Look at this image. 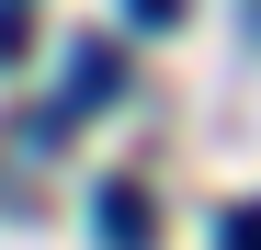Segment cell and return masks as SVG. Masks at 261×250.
Instances as JSON below:
<instances>
[{
    "mask_svg": "<svg viewBox=\"0 0 261 250\" xmlns=\"http://www.w3.org/2000/svg\"><path fill=\"white\" fill-rule=\"evenodd\" d=\"M182 12H193V0H125V23H137V34H170Z\"/></svg>",
    "mask_w": 261,
    "mask_h": 250,
    "instance_id": "3",
    "label": "cell"
},
{
    "mask_svg": "<svg viewBox=\"0 0 261 250\" xmlns=\"http://www.w3.org/2000/svg\"><path fill=\"white\" fill-rule=\"evenodd\" d=\"M91 228H102V250H148V239H159V205H148V182H102Z\"/></svg>",
    "mask_w": 261,
    "mask_h": 250,
    "instance_id": "1",
    "label": "cell"
},
{
    "mask_svg": "<svg viewBox=\"0 0 261 250\" xmlns=\"http://www.w3.org/2000/svg\"><path fill=\"white\" fill-rule=\"evenodd\" d=\"M34 46V23H23V0H0V57H23Z\"/></svg>",
    "mask_w": 261,
    "mask_h": 250,
    "instance_id": "4",
    "label": "cell"
},
{
    "mask_svg": "<svg viewBox=\"0 0 261 250\" xmlns=\"http://www.w3.org/2000/svg\"><path fill=\"white\" fill-rule=\"evenodd\" d=\"M102 91H114V46H68V103L91 114Z\"/></svg>",
    "mask_w": 261,
    "mask_h": 250,
    "instance_id": "2",
    "label": "cell"
},
{
    "mask_svg": "<svg viewBox=\"0 0 261 250\" xmlns=\"http://www.w3.org/2000/svg\"><path fill=\"white\" fill-rule=\"evenodd\" d=\"M227 250H261V205H239V216H227Z\"/></svg>",
    "mask_w": 261,
    "mask_h": 250,
    "instance_id": "5",
    "label": "cell"
}]
</instances>
